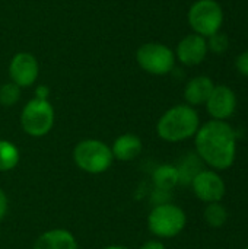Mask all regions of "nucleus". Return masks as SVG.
I'll return each instance as SVG.
<instances>
[{
  "label": "nucleus",
  "mask_w": 248,
  "mask_h": 249,
  "mask_svg": "<svg viewBox=\"0 0 248 249\" xmlns=\"http://www.w3.org/2000/svg\"><path fill=\"white\" fill-rule=\"evenodd\" d=\"M194 147L206 165L216 171H225L235 162L237 133L227 121L210 120L199 127Z\"/></svg>",
  "instance_id": "nucleus-1"
},
{
  "label": "nucleus",
  "mask_w": 248,
  "mask_h": 249,
  "mask_svg": "<svg viewBox=\"0 0 248 249\" xmlns=\"http://www.w3.org/2000/svg\"><path fill=\"white\" fill-rule=\"evenodd\" d=\"M200 127L197 111L187 105L178 104L167 109L156 123V134L167 143H180L196 136Z\"/></svg>",
  "instance_id": "nucleus-2"
},
{
  "label": "nucleus",
  "mask_w": 248,
  "mask_h": 249,
  "mask_svg": "<svg viewBox=\"0 0 248 249\" xmlns=\"http://www.w3.org/2000/svg\"><path fill=\"white\" fill-rule=\"evenodd\" d=\"M73 162L85 174L101 175L107 172L113 162L111 147L98 139H83L73 149Z\"/></svg>",
  "instance_id": "nucleus-3"
},
{
  "label": "nucleus",
  "mask_w": 248,
  "mask_h": 249,
  "mask_svg": "<svg viewBox=\"0 0 248 249\" xmlns=\"http://www.w3.org/2000/svg\"><path fill=\"white\" fill-rule=\"evenodd\" d=\"M187 225L184 210L170 201L155 204L148 214V229L159 239H172L178 236Z\"/></svg>",
  "instance_id": "nucleus-4"
},
{
  "label": "nucleus",
  "mask_w": 248,
  "mask_h": 249,
  "mask_svg": "<svg viewBox=\"0 0 248 249\" xmlns=\"http://www.w3.org/2000/svg\"><path fill=\"white\" fill-rule=\"evenodd\" d=\"M56 112L50 101L29 99L20 111L19 124L22 131L34 139L45 137L54 127Z\"/></svg>",
  "instance_id": "nucleus-5"
},
{
  "label": "nucleus",
  "mask_w": 248,
  "mask_h": 249,
  "mask_svg": "<svg viewBox=\"0 0 248 249\" xmlns=\"http://www.w3.org/2000/svg\"><path fill=\"white\" fill-rule=\"evenodd\" d=\"M224 18V9L216 0H196L187 12L191 31L205 38L222 29Z\"/></svg>",
  "instance_id": "nucleus-6"
},
{
  "label": "nucleus",
  "mask_w": 248,
  "mask_h": 249,
  "mask_svg": "<svg viewBox=\"0 0 248 249\" xmlns=\"http://www.w3.org/2000/svg\"><path fill=\"white\" fill-rule=\"evenodd\" d=\"M175 54L162 42H145L136 50V63L139 67L153 76H165L175 67Z\"/></svg>",
  "instance_id": "nucleus-7"
},
{
  "label": "nucleus",
  "mask_w": 248,
  "mask_h": 249,
  "mask_svg": "<svg viewBox=\"0 0 248 249\" xmlns=\"http://www.w3.org/2000/svg\"><path fill=\"white\" fill-rule=\"evenodd\" d=\"M194 196L203 203H221L227 194V185L221 175L210 169H200L190 182Z\"/></svg>",
  "instance_id": "nucleus-8"
},
{
  "label": "nucleus",
  "mask_w": 248,
  "mask_h": 249,
  "mask_svg": "<svg viewBox=\"0 0 248 249\" xmlns=\"http://www.w3.org/2000/svg\"><path fill=\"white\" fill-rule=\"evenodd\" d=\"M9 79L15 85L22 88H31L35 85L39 76V64L34 54L28 51L16 53L9 63Z\"/></svg>",
  "instance_id": "nucleus-9"
},
{
  "label": "nucleus",
  "mask_w": 248,
  "mask_h": 249,
  "mask_svg": "<svg viewBox=\"0 0 248 249\" xmlns=\"http://www.w3.org/2000/svg\"><path fill=\"white\" fill-rule=\"evenodd\" d=\"M208 53H209V48H208L206 38L194 32L183 36L174 51L175 60L187 67L202 64L206 60Z\"/></svg>",
  "instance_id": "nucleus-10"
},
{
  "label": "nucleus",
  "mask_w": 248,
  "mask_h": 249,
  "mask_svg": "<svg viewBox=\"0 0 248 249\" xmlns=\"http://www.w3.org/2000/svg\"><path fill=\"white\" fill-rule=\"evenodd\" d=\"M205 105L212 120L227 121L234 115L237 109V95L227 85H215Z\"/></svg>",
  "instance_id": "nucleus-11"
},
{
  "label": "nucleus",
  "mask_w": 248,
  "mask_h": 249,
  "mask_svg": "<svg viewBox=\"0 0 248 249\" xmlns=\"http://www.w3.org/2000/svg\"><path fill=\"white\" fill-rule=\"evenodd\" d=\"M215 88V83L213 80L209 77V76H194L191 77L186 86H184V101L187 105L190 107H200V105H205L212 93Z\"/></svg>",
  "instance_id": "nucleus-12"
},
{
  "label": "nucleus",
  "mask_w": 248,
  "mask_h": 249,
  "mask_svg": "<svg viewBox=\"0 0 248 249\" xmlns=\"http://www.w3.org/2000/svg\"><path fill=\"white\" fill-rule=\"evenodd\" d=\"M110 147H111V153H113L114 160L130 162V160H134L142 153L143 143L137 134L124 133V134H120L113 142V144Z\"/></svg>",
  "instance_id": "nucleus-13"
},
{
  "label": "nucleus",
  "mask_w": 248,
  "mask_h": 249,
  "mask_svg": "<svg viewBox=\"0 0 248 249\" xmlns=\"http://www.w3.org/2000/svg\"><path fill=\"white\" fill-rule=\"evenodd\" d=\"M75 235L67 229H50L42 232L34 242L32 249H77Z\"/></svg>",
  "instance_id": "nucleus-14"
},
{
  "label": "nucleus",
  "mask_w": 248,
  "mask_h": 249,
  "mask_svg": "<svg viewBox=\"0 0 248 249\" xmlns=\"http://www.w3.org/2000/svg\"><path fill=\"white\" fill-rule=\"evenodd\" d=\"M152 182L158 191L170 193L180 184V172L178 168L170 163L159 165L152 172Z\"/></svg>",
  "instance_id": "nucleus-15"
},
{
  "label": "nucleus",
  "mask_w": 248,
  "mask_h": 249,
  "mask_svg": "<svg viewBox=\"0 0 248 249\" xmlns=\"http://www.w3.org/2000/svg\"><path fill=\"white\" fill-rule=\"evenodd\" d=\"M20 160V152L18 146L10 142L0 139V172L13 171Z\"/></svg>",
  "instance_id": "nucleus-16"
},
{
  "label": "nucleus",
  "mask_w": 248,
  "mask_h": 249,
  "mask_svg": "<svg viewBox=\"0 0 248 249\" xmlns=\"http://www.w3.org/2000/svg\"><path fill=\"white\" fill-rule=\"evenodd\" d=\"M205 220L210 228H222L228 222V210L221 203H209L205 209Z\"/></svg>",
  "instance_id": "nucleus-17"
},
{
  "label": "nucleus",
  "mask_w": 248,
  "mask_h": 249,
  "mask_svg": "<svg viewBox=\"0 0 248 249\" xmlns=\"http://www.w3.org/2000/svg\"><path fill=\"white\" fill-rule=\"evenodd\" d=\"M20 95H22L20 88L13 82H7L0 86V105L6 108L13 107L19 102Z\"/></svg>",
  "instance_id": "nucleus-18"
},
{
  "label": "nucleus",
  "mask_w": 248,
  "mask_h": 249,
  "mask_svg": "<svg viewBox=\"0 0 248 249\" xmlns=\"http://www.w3.org/2000/svg\"><path fill=\"white\" fill-rule=\"evenodd\" d=\"M208 41V48L209 51L215 53V54H224L228 48H229V38L225 32L219 31L213 35H210L209 38H206Z\"/></svg>",
  "instance_id": "nucleus-19"
},
{
  "label": "nucleus",
  "mask_w": 248,
  "mask_h": 249,
  "mask_svg": "<svg viewBox=\"0 0 248 249\" xmlns=\"http://www.w3.org/2000/svg\"><path fill=\"white\" fill-rule=\"evenodd\" d=\"M235 69L240 74L248 77V50L238 54V57L235 58Z\"/></svg>",
  "instance_id": "nucleus-20"
},
{
  "label": "nucleus",
  "mask_w": 248,
  "mask_h": 249,
  "mask_svg": "<svg viewBox=\"0 0 248 249\" xmlns=\"http://www.w3.org/2000/svg\"><path fill=\"white\" fill-rule=\"evenodd\" d=\"M7 209H9V200H7L6 193H4L3 188L0 187V222L4 219V216H6V213H7Z\"/></svg>",
  "instance_id": "nucleus-21"
},
{
  "label": "nucleus",
  "mask_w": 248,
  "mask_h": 249,
  "mask_svg": "<svg viewBox=\"0 0 248 249\" xmlns=\"http://www.w3.org/2000/svg\"><path fill=\"white\" fill-rule=\"evenodd\" d=\"M34 98L48 101V98H50V89H48V86H45V85H38V86L35 88V96H34Z\"/></svg>",
  "instance_id": "nucleus-22"
},
{
  "label": "nucleus",
  "mask_w": 248,
  "mask_h": 249,
  "mask_svg": "<svg viewBox=\"0 0 248 249\" xmlns=\"http://www.w3.org/2000/svg\"><path fill=\"white\" fill-rule=\"evenodd\" d=\"M139 249H167L165 248V245L161 242V241H158V239H151V241H148V242H145L142 247Z\"/></svg>",
  "instance_id": "nucleus-23"
},
{
  "label": "nucleus",
  "mask_w": 248,
  "mask_h": 249,
  "mask_svg": "<svg viewBox=\"0 0 248 249\" xmlns=\"http://www.w3.org/2000/svg\"><path fill=\"white\" fill-rule=\"evenodd\" d=\"M102 249H130L127 248V247H124V245H108V247H105V248Z\"/></svg>",
  "instance_id": "nucleus-24"
},
{
  "label": "nucleus",
  "mask_w": 248,
  "mask_h": 249,
  "mask_svg": "<svg viewBox=\"0 0 248 249\" xmlns=\"http://www.w3.org/2000/svg\"><path fill=\"white\" fill-rule=\"evenodd\" d=\"M246 249H248V247H247V248H246Z\"/></svg>",
  "instance_id": "nucleus-25"
}]
</instances>
